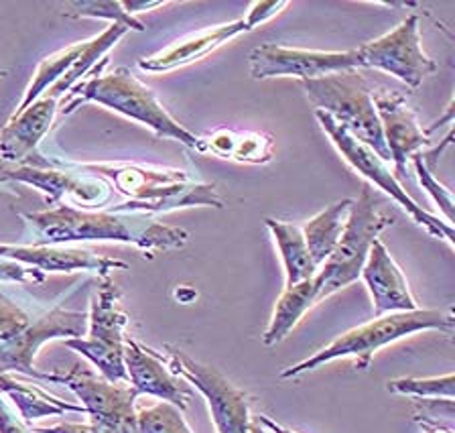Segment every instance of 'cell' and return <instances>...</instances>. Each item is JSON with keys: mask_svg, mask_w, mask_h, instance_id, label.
Listing matches in <instances>:
<instances>
[{"mask_svg": "<svg viewBox=\"0 0 455 433\" xmlns=\"http://www.w3.org/2000/svg\"><path fill=\"white\" fill-rule=\"evenodd\" d=\"M33 230L31 246H53L76 240H114L131 243L142 253L169 251L188 245L189 234L183 229L156 222L153 216L134 212L85 210L57 204L55 208L23 214Z\"/></svg>", "mask_w": 455, "mask_h": 433, "instance_id": "obj_1", "label": "cell"}, {"mask_svg": "<svg viewBox=\"0 0 455 433\" xmlns=\"http://www.w3.org/2000/svg\"><path fill=\"white\" fill-rule=\"evenodd\" d=\"M85 328L84 311H69L61 303L39 309L0 289V374L19 373L52 382V374L35 368L39 348L49 340L82 338Z\"/></svg>", "mask_w": 455, "mask_h": 433, "instance_id": "obj_2", "label": "cell"}, {"mask_svg": "<svg viewBox=\"0 0 455 433\" xmlns=\"http://www.w3.org/2000/svg\"><path fill=\"white\" fill-rule=\"evenodd\" d=\"M88 173L110 177L114 188L128 196L126 204L112 205L110 212H134V214H161L191 205L224 208L222 197L213 183L194 181L183 169L134 165V163H80Z\"/></svg>", "mask_w": 455, "mask_h": 433, "instance_id": "obj_3", "label": "cell"}, {"mask_svg": "<svg viewBox=\"0 0 455 433\" xmlns=\"http://www.w3.org/2000/svg\"><path fill=\"white\" fill-rule=\"evenodd\" d=\"M108 66V58H102V61L94 66V77L85 80L74 86L71 96L60 104L61 115H71V112L80 108L85 102L102 104L106 108L114 112H120L132 120L147 124L153 129L156 137L175 139L183 143L185 147L196 148L199 137L191 134L188 129L177 123V120L169 115L165 106L159 102L151 88L132 76L131 69L116 68L110 74H102V69Z\"/></svg>", "mask_w": 455, "mask_h": 433, "instance_id": "obj_4", "label": "cell"}, {"mask_svg": "<svg viewBox=\"0 0 455 433\" xmlns=\"http://www.w3.org/2000/svg\"><path fill=\"white\" fill-rule=\"evenodd\" d=\"M455 319L451 311L443 309H412V311H396V314H387L372 319L364 325H358L350 332L341 333L339 338L333 340L322 350L313 354L307 360L299 362L295 366L284 368L279 374L281 379H295V376L315 371L323 366L325 362L338 358H354L355 368L366 371L372 362L376 350L396 342V340L412 336V333L439 330V332H453Z\"/></svg>", "mask_w": 455, "mask_h": 433, "instance_id": "obj_5", "label": "cell"}, {"mask_svg": "<svg viewBox=\"0 0 455 433\" xmlns=\"http://www.w3.org/2000/svg\"><path fill=\"white\" fill-rule=\"evenodd\" d=\"M393 224L395 216L384 210L382 197L370 186H364L358 200H352L336 248L313 277L317 283V303L360 279L370 248L379 240L382 230Z\"/></svg>", "mask_w": 455, "mask_h": 433, "instance_id": "obj_6", "label": "cell"}, {"mask_svg": "<svg viewBox=\"0 0 455 433\" xmlns=\"http://www.w3.org/2000/svg\"><path fill=\"white\" fill-rule=\"evenodd\" d=\"M301 84L317 110L330 115L352 137L372 148L380 159L390 161L380 120L372 102V90L360 69H346V72L315 77V80H303Z\"/></svg>", "mask_w": 455, "mask_h": 433, "instance_id": "obj_7", "label": "cell"}, {"mask_svg": "<svg viewBox=\"0 0 455 433\" xmlns=\"http://www.w3.org/2000/svg\"><path fill=\"white\" fill-rule=\"evenodd\" d=\"M128 316L120 305V289L110 277L100 281L98 293L92 297L88 316V336L68 338L63 344L80 352L110 382H128L124 366V328Z\"/></svg>", "mask_w": 455, "mask_h": 433, "instance_id": "obj_8", "label": "cell"}, {"mask_svg": "<svg viewBox=\"0 0 455 433\" xmlns=\"http://www.w3.org/2000/svg\"><path fill=\"white\" fill-rule=\"evenodd\" d=\"M0 180H12L41 189L49 205H57L63 196L76 197L85 210H102L110 202L112 186L102 177L84 172L80 163L45 157L35 151L17 165H0Z\"/></svg>", "mask_w": 455, "mask_h": 433, "instance_id": "obj_9", "label": "cell"}, {"mask_svg": "<svg viewBox=\"0 0 455 433\" xmlns=\"http://www.w3.org/2000/svg\"><path fill=\"white\" fill-rule=\"evenodd\" d=\"M315 116L319 120V124H322V129L327 132V137L331 139V143L336 145L341 157L350 163L355 172L364 175L370 183H374V186L382 189L384 194H388L398 205H403V208L411 214V218L415 220L419 226H423L431 237L445 240L447 245L453 246V226L443 222V220H439L437 216L429 214V212L423 210V205H419L412 200L407 194V189H403L401 183H398L396 175L388 169L387 161L380 159L372 148L352 137V134L347 132L344 126H339L330 115H325L322 110H315Z\"/></svg>", "mask_w": 455, "mask_h": 433, "instance_id": "obj_10", "label": "cell"}, {"mask_svg": "<svg viewBox=\"0 0 455 433\" xmlns=\"http://www.w3.org/2000/svg\"><path fill=\"white\" fill-rule=\"evenodd\" d=\"M165 365L185 382L197 389L208 403L218 433H251V397L232 385L226 376L210 365L191 358L175 346H165Z\"/></svg>", "mask_w": 455, "mask_h": 433, "instance_id": "obj_11", "label": "cell"}, {"mask_svg": "<svg viewBox=\"0 0 455 433\" xmlns=\"http://www.w3.org/2000/svg\"><path fill=\"white\" fill-rule=\"evenodd\" d=\"M52 382H61L82 401L90 423L106 433H137L139 393L128 382H110L102 374L76 365L66 374L52 373Z\"/></svg>", "mask_w": 455, "mask_h": 433, "instance_id": "obj_12", "label": "cell"}, {"mask_svg": "<svg viewBox=\"0 0 455 433\" xmlns=\"http://www.w3.org/2000/svg\"><path fill=\"white\" fill-rule=\"evenodd\" d=\"M358 58L360 68L382 69L409 88H419L427 76L439 69L437 61L423 52L417 15L404 19L395 31L358 47Z\"/></svg>", "mask_w": 455, "mask_h": 433, "instance_id": "obj_13", "label": "cell"}, {"mask_svg": "<svg viewBox=\"0 0 455 433\" xmlns=\"http://www.w3.org/2000/svg\"><path fill=\"white\" fill-rule=\"evenodd\" d=\"M346 69H360L358 49L350 52H309L276 44H262L251 52V76L254 80L295 76L315 80Z\"/></svg>", "mask_w": 455, "mask_h": 433, "instance_id": "obj_14", "label": "cell"}, {"mask_svg": "<svg viewBox=\"0 0 455 433\" xmlns=\"http://www.w3.org/2000/svg\"><path fill=\"white\" fill-rule=\"evenodd\" d=\"M372 102L380 120L390 161L395 163L398 175H407L409 159H412V155L421 153L423 147L431 145L429 134L421 129L407 98L398 92H372Z\"/></svg>", "mask_w": 455, "mask_h": 433, "instance_id": "obj_15", "label": "cell"}, {"mask_svg": "<svg viewBox=\"0 0 455 433\" xmlns=\"http://www.w3.org/2000/svg\"><path fill=\"white\" fill-rule=\"evenodd\" d=\"M124 366L128 373V385L139 395H151L156 399L173 405L180 411L189 407L191 390L189 382L177 376L165 365L155 348L142 346L137 340H124Z\"/></svg>", "mask_w": 455, "mask_h": 433, "instance_id": "obj_16", "label": "cell"}, {"mask_svg": "<svg viewBox=\"0 0 455 433\" xmlns=\"http://www.w3.org/2000/svg\"><path fill=\"white\" fill-rule=\"evenodd\" d=\"M360 279L366 283L376 317L396 314V311L419 309L407 277L390 257L388 248L382 245L380 238L370 248Z\"/></svg>", "mask_w": 455, "mask_h": 433, "instance_id": "obj_17", "label": "cell"}, {"mask_svg": "<svg viewBox=\"0 0 455 433\" xmlns=\"http://www.w3.org/2000/svg\"><path fill=\"white\" fill-rule=\"evenodd\" d=\"M0 259L20 262L33 267L41 273H69V271H92L100 277H110L116 269H126V262L116 259L98 257L88 248H66L63 245L53 246H14L0 245Z\"/></svg>", "mask_w": 455, "mask_h": 433, "instance_id": "obj_18", "label": "cell"}, {"mask_svg": "<svg viewBox=\"0 0 455 433\" xmlns=\"http://www.w3.org/2000/svg\"><path fill=\"white\" fill-rule=\"evenodd\" d=\"M60 102L47 94L39 96L28 108L12 115L0 132V157L17 165L37 151L39 140L52 129Z\"/></svg>", "mask_w": 455, "mask_h": 433, "instance_id": "obj_19", "label": "cell"}, {"mask_svg": "<svg viewBox=\"0 0 455 433\" xmlns=\"http://www.w3.org/2000/svg\"><path fill=\"white\" fill-rule=\"evenodd\" d=\"M252 31L244 19L234 20V23L213 27V29H205L194 35H188L169 47L163 49V52L151 55V58L139 60V68L145 69V72L161 74V72H171V69L189 66V63L199 61L208 58L212 52H216L218 47H222L226 41H230L240 33Z\"/></svg>", "mask_w": 455, "mask_h": 433, "instance_id": "obj_20", "label": "cell"}, {"mask_svg": "<svg viewBox=\"0 0 455 433\" xmlns=\"http://www.w3.org/2000/svg\"><path fill=\"white\" fill-rule=\"evenodd\" d=\"M273 139L265 132L218 129L205 137H199L196 151L216 155L220 159L265 165L273 159Z\"/></svg>", "mask_w": 455, "mask_h": 433, "instance_id": "obj_21", "label": "cell"}, {"mask_svg": "<svg viewBox=\"0 0 455 433\" xmlns=\"http://www.w3.org/2000/svg\"><path fill=\"white\" fill-rule=\"evenodd\" d=\"M0 393L9 397L19 415L28 425L35 419L49 417V415H63V413H85L82 405L66 403L57 399L45 389H41L35 382L19 381L14 374H0Z\"/></svg>", "mask_w": 455, "mask_h": 433, "instance_id": "obj_22", "label": "cell"}, {"mask_svg": "<svg viewBox=\"0 0 455 433\" xmlns=\"http://www.w3.org/2000/svg\"><path fill=\"white\" fill-rule=\"evenodd\" d=\"M313 305H317L315 279L297 283L293 287H284L279 301L275 305L273 317H270L265 336H262L265 346H275L283 342V340L293 332L299 319L307 314Z\"/></svg>", "mask_w": 455, "mask_h": 433, "instance_id": "obj_23", "label": "cell"}, {"mask_svg": "<svg viewBox=\"0 0 455 433\" xmlns=\"http://www.w3.org/2000/svg\"><path fill=\"white\" fill-rule=\"evenodd\" d=\"M267 229L273 234L276 246H279L283 265H284V283L287 287H293L297 283L313 279L317 273V267L313 265L307 243H305L301 226L287 224L281 220L267 218Z\"/></svg>", "mask_w": 455, "mask_h": 433, "instance_id": "obj_24", "label": "cell"}, {"mask_svg": "<svg viewBox=\"0 0 455 433\" xmlns=\"http://www.w3.org/2000/svg\"><path fill=\"white\" fill-rule=\"evenodd\" d=\"M350 205H352V200H341L338 204L330 205V208H325L323 212H319L317 216H313L309 222H305L301 226L303 238L305 243H307L309 254H311V261L317 269L330 259L333 248H336L341 232H344Z\"/></svg>", "mask_w": 455, "mask_h": 433, "instance_id": "obj_25", "label": "cell"}, {"mask_svg": "<svg viewBox=\"0 0 455 433\" xmlns=\"http://www.w3.org/2000/svg\"><path fill=\"white\" fill-rule=\"evenodd\" d=\"M128 27L126 25H120V23H110L108 29L104 33H100L98 37L90 39V41H84V49L80 53V58L76 60L74 66L69 68V72L61 77L60 82L53 84L52 88H49L45 94L49 98H53V100L60 102V98L66 94L68 90H71L76 86V82L80 80L82 76H85L90 72V69H94V66H98V60L104 58V53L108 52L110 47L116 45V41L126 35Z\"/></svg>", "mask_w": 455, "mask_h": 433, "instance_id": "obj_26", "label": "cell"}, {"mask_svg": "<svg viewBox=\"0 0 455 433\" xmlns=\"http://www.w3.org/2000/svg\"><path fill=\"white\" fill-rule=\"evenodd\" d=\"M84 49V44H76L71 47L61 49V52H57L53 55H49V58L41 60V63L37 66V72L33 76V82L31 86L27 88L23 100L17 106V110H14V115H19V112H23L25 108H28L35 100H37L39 96L45 94V92L61 80L63 76L69 72V68L74 66L76 60L80 58Z\"/></svg>", "mask_w": 455, "mask_h": 433, "instance_id": "obj_27", "label": "cell"}, {"mask_svg": "<svg viewBox=\"0 0 455 433\" xmlns=\"http://www.w3.org/2000/svg\"><path fill=\"white\" fill-rule=\"evenodd\" d=\"M137 433H194L183 419V411L165 401L137 411Z\"/></svg>", "mask_w": 455, "mask_h": 433, "instance_id": "obj_28", "label": "cell"}, {"mask_svg": "<svg viewBox=\"0 0 455 433\" xmlns=\"http://www.w3.org/2000/svg\"><path fill=\"white\" fill-rule=\"evenodd\" d=\"M387 390L396 395H411L417 399H453L455 376L447 373L433 379H396L387 382Z\"/></svg>", "mask_w": 455, "mask_h": 433, "instance_id": "obj_29", "label": "cell"}, {"mask_svg": "<svg viewBox=\"0 0 455 433\" xmlns=\"http://www.w3.org/2000/svg\"><path fill=\"white\" fill-rule=\"evenodd\" d=\"M69 17H90V19H108L110 23L126 25L131 31H145L147 27L134 19L131 12L124 9V3L118 0H82V3H71Z\"/></svg>", "mask_w": 455, "mask_h": 433, "instance_id": "obj_30", "label": "cell"}, {"mask_svg": "<svg viewBox=\"0 0 455 433\" xmlns=\"http://www.w3.org/2000/svg\"><path fill=\"white\" fill-rule=\"evenodd\" d=\"M412 165H415V173H417V180L421 183V188L427 191V194L431 196V200L439 205V210L445 214V222L453 226V196L451 191L447 189L445 186H441V183L433 177L431 169L427 167V163L423 159V153H417L412 155Z\"/></svg>", "mask_w": 455, "mask_h": 433, "instance_id": "obj_31", "label": "cell"}, {"mask_svg": "<svg viewBox=\"0 0 455 433\" xmlns=\"http://www.w3.org/2000/svg\"><path fill=\"white\" fill-rule=\"evenodd\" d=\"M0 433H33L3 393H0Z\"/></svg>", "mask_w": 455, "mask_h": 433, "instance_id": "obj_32", "label": "cell"}, {"mask_svg": "<svg viewBox=\"0 0 455 433\" xmlns=\"http://www.w3.org/2000/svg\"><path fill=\"white\" fill-rule=\"evenodd\" d=\"M284 6H289L287 0H273V3H254L251 6V11H248L246 15V23L251 29H254V27H259L260 23H265V20L273 19L279 15V12L284 9Z\"/></svg>", "mask_w": 455, "mask_h": 433, "instance_id": "obj_33", "label": "cell"}, {"mask_svg": "<svg viewBox=\"0 0 455 433\" xmlns=\"http://www.w3.org/2000/svg\"><path fill=\"white\" fill-rule=\"evenodd\" d=\"M35 433H106L100 428H96L94 423H57V425H49V428H37Z\"/></svg>", "mask_w": 455, "mask_h": 433, "instance_id": "obj_34", "label": "cell"}, {"mask_svg": "<svg viewBox=\"0 0 455 433\" xmlns=\"http://www.w3.org/2000/svg\"><path fill=\"white\" fill-rule=\"evenodd\" d=\"M419 423V428H421L423 433H455L453 425H447V423H439V421H429V419H415Z\"/></svg>", "mask_w": 455, "mask_h": 433, "instance_id": "obj_35", "label": "cell"}, {"mask_svg": "<svg viewBox=\"0 0 455 433\" xmlns=\"http://www.w3.org/2000/svg\"><path fill=\"white\" fill-rule=\"evenodd\" d=\"M254 419H256V421H259L260 425H265V428H267L270 433H297V431H293V429L284 428V425H281V423L273 421V419L267 417V415H256Z\"/></svg>", "mask_w": 455, "mask_h": 433, "instance_id": "obj_36", "label": "cell"}, {"mask_svg": "<svg viewBox=\"0 0 455 433\" xmlns=\"http://www.w3.org/2000/svg\"><path fill=\"white\" fill-rule=\"evenodd\" d=\"M251 433H270L265 425H260L259 421H256V419L252 417V421H251Z\"/></svg>", "mask_w": 455, "mask_h": 433, "instance_id": "obj_37", "label": "cell"}, {"mask_svg": "<svg viewBox=\"0 0 455 433\" xmlns=\"http://www.w3.org/2000/svg\"><path fill=\"white\" fill-rule=\"evenodd\" d=\"M0 76H6V72H0Z\"/></svg>", "mask_w": 455, "mask_h": 433, "instance_id": "obj_38", "label": "cell"}, {"mask_svg": "<svg viewBox=\"0 0 455 433\" xmlns=\"http://www.w3.org/2000/svg\"><path fill=\"white\" fill-rule=\"evenodd\" d=\"M128 433H132V431H128Z\"/></svg>", "mask_w": 455, "mask_h": 433, "instance_id": "obj_39", "label": "cell"}]
</instances>
